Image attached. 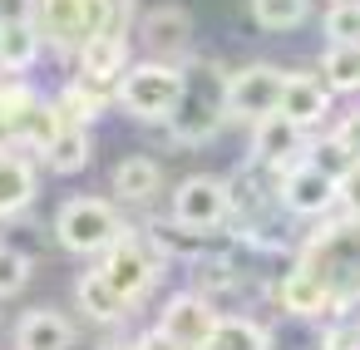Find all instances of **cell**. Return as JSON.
Listing matches in <instances>:
<instances>
[{
    "label": "cell",
    "instance_id": "cell-1",
    "mask_svg": "<svg viewBox=\"0 0 360 350\" xmlns=\"http://www.w3.org/2000/svg\"><path fill=\"white\" fill-rule=\"evenodd\" d=\"M296 266H306L335 296V311L360 306V217H330V222H321L301 242Z\"/></svg>",
    "mask_w": 360,
    "mask_h": 350
},
{
    "label": "cell",
    "instance_id": "cell-2",
    "mask_svg": "<svg viewBox=\"0 0 360 350\" xmlns=\"http://www.w3.org/2000/svg\"><path fill=\"white\" fill-rule=\"evenodd\" d=\"M227 70L212 65V60H193L183 65V99H178V114L168 119V134L173 143L183 148H202L222 134V124L232 119L227 109Z\"/></svg>",
    "mask_w": 360,
    "mask_h": 350
},
{
    "label": "cell",
    "instance_id": "cell-3",
    "mask_svg": "<svg viewBox=\"0 0 360 350\" xmlns=\"http://www.w3.org/2000/svg\"><path fill=\"white\" fill-rule=\"evenodd\" d=\"M178 99H183V65L143 60V65H129V74L119 79V109L129 119L168 124L178 114Z\"/></svg>",
    "mask_w": 360,
    "mask_h": 350
},
{
    "label": "cell",
    "instance_id": "cell-4",
    "mask_svg": "<svg viewBox=\"0 0 360 350\" xmlns=\"http://www.w3.org/2000/svg\"><path fill=\"white\" fill-rule=\"evenodd\" d=\"M55 237L75 257H94V252L104 257L124 237V222H119L114 202H104V197H70L55 217Z\"/></svg>",
    "mask_w": 360,
    "mask_h": 350
},
{
    "label": "cell",
    "instance_id": "cell-5",
    "mask_svg": "<svg viewBox=\"0 0 360 350\" xmlns=\"http://www.w3.org/2000/svg\"><path fill=\"white\" fill-rule=\"evenodd\" d=\"M281 94H286V70L276 65H247L227 79V109L232 119H247V124L281 114Z\"/></svg>",
    "mask_w": 360,
    "mask_h": 350
},
{
    "label": "cell",
    "instance_id": "cell-6",
    "mask_svg": "<svg viewBox=\"0 0 360 350\" xmlns=\"http://www.w3.org/2000/svg\"><path fill=\"white\" fill-rule=\"evenodd\" d=\"M227 217H232V188H227L222 178L198 173V178L178 183V193H173V222H178V227L207 237V232H217Z\"/></svg>",
    "mask_w": 360,
    "mask_h": 350
},
{
    "label": "cell",
    "instance_id": "cell-7",
    "mask_svg": "<svg viewBox=\"0 0 360 350\" xmlns=\"http://www.w3.org/2000/svg\"><path fill=\"white\" fill-rule=\"evenodd\" d=\"M99 271L109 276V286L129 301V306H139L148 291H153V281H158V257L148 252V242L143 237H134V232H124L109 252H104V261H99Z\"/></svg>",
    "mask_w": 360,
    "mask_h": 350
},
{
    "label": "cell",
    "instance_id": "cell-8",
    "mask_svg": "<svg viewBox=\"0 0 360 350\" xmlns=\"http://www.w3.org/2000/svg\"><path fill=\"white\" fill-rule=\"evenodd\" d=\"M276 202L291 212V217H326L335 202H340V183L326 178L321 168H311L306 158L281 168L276 173Z\"/></svg>",
    "mask_w": 360,
    "mask_h": 350
},
{
    "label": "cell",
    "instance_id": "cell-9",
    "mask_svg": "<svg viewBox=\"0 0 360 350\" xmlns=\"http://www.w3.org/2000/svg\"><path fill=\"white\" fill-rule=\"evenodd\" d=\"M217 311H212V301L207 296H198V291H183V296H168L163 301V311H158V330L178 345V350H202L207 345V335L217 330Z\"/></svg>",
    "mask_w": 360,
    "mask_h": 350
},
{
    "label": "cell",
    "instance_id": "cell-10",
    "mask_svg": "<svg viewBox=\"0 0 360 350\" xmlns=\"http://www.w3.org/2000/svg\"><path fill=\"white\" fill-rule=\"evenodd\" d=\"M139 35H143V45H148L153 60H163V65H183V55L193 50V15H188L183 6H158V11L143 15Z\"/></svg>",
    "mask_w": 360,
    "mask_h": 350
},
{
    "label": "cell",
    "instance_id": "cell-11",
    "mask_svg": "<svg viewBox=\"0 0 360 350\" xmlns=\"http://www.w3.org/2000/svg\"><path fill=\"white\" fill-rule=\"evenodd\" d=\"M40 35L50 50L60 55H79L89 40V15H84V0H40V15H35Z\"/></svg>",
    "mask_w": 360,
    "mask_h": 350
},
{
    "label": "cell",
    "instance_id": "cell-12",
    "mask_svg": "<svg viewBox=\"0 0 360 350\" xmlns=\"http://www.w3.org/2000/svg\"><path fill=\"white\" fill-rule=\"evenodd\" d=\"M252 158H257L262 168H271V173L301 163V158H306V153H301V129H296L291 119H281V114L252 124Z\"/></svg>",
    "mask_w": 360,
    "mask_h": 350
},
{
    "label": "cell",
    "instance_id": "cell-13",
    "mask_svg": "<svg viewBox=\"0 0 360 350\" xmlns=\"http://www.w3.org/2000/svg\"><path fill=\"white\" fill-rule=\"evenodd\" d=\"M330 109V84L321 74H286V94H281V119H291L296 129L321 124Z\"/></svg>",
    "mask_w": 360,
    "mask_h": 350
},
{
    "label": "cell",
    "instance_id": "cell-14",
    "mask_svg": "<svg viewBox=\"0 0 360 350\" xmlns=\"http://www.w3.org/2000/svg\"><path fill=\"white\" fill-rule=\"evenodd\" d=\"M79 74L94 84H114L129 74V35H94L79 50Z\"/></svg>",
    "mask_w": 360,
    "mask_h": 350
},
{
    "label": "cell",
    "instance_id": "cell-15",
    "mask_svg": "<svg viewBox=\"0 0 360 350\" xmlns=\"http://www.w3.org/2000/svg\"><path fill=\"white\" fill-rule=\"evenodd\" d=\"M15 350H75V325L50 306L25 311L15 325Z\"/></svg>",
    "mask_w": 360,
    "mask_h": 350
},
{
    "label": "cell",
    "instance_id": "cell-16",
    "mask_svg": "<svg viewBox=\"0 0 360 350\" xmlns=\"http://www.w3.org/2000/svg\"><path fill=\"white\" fill-rule=\"evenodd\" d=\"M276 301H281V311H291V316H326V311H335V296H330L306 266H291V271L281 276Z\"/></svg>",
    "mask_w": 360,
    "mask_h": 350
},
{
    "label": "cell",
    "instance_id": "cell-17",
    "mask_svg": "<svg viewBox=\"0 0 360 350\" xmlns=\"http://www.w3.org/2000/svg\"><path fill=\"white\" fill-rule=\"evenodd\" d=\"M35 109H40V94L30 84H0V153L25 143V129H30Z\"/></svg>",
    "mask_w": 360,
    "mask_h": 350
},
{
    "label": "cell",
    "instance_id": "cell-18",
    "mask_svg": "<svg viewBox=\"0 0 360 350\" xmlns=\"http://www.w3.org/2000/svg\"><path fill=\"white\" fill-rule=\"evenodd\" d=\"M158 188H163V168H158L153 158H143V153H129V158L114 168V193H119L124 202H153Z\"/></svg>",
    "mask_w": 360,
    "mask_h": 350
},
{
    "label": "cell",
    "instance_id": "cell-19",
    "mask_svg": "<svg viewBox=\"0 0 360 350\" xmlns=\"http://www.w3.org/2000/svg\"><path fill=\"white\" fill-rule=\"evenodd\" d=\"M35 202V168L20 153H0V217H15Z\"/></svg>",
    "mask_w": 360,
    "mask_h": 350
},
{
    "label": "cell",
    "instance_id": "cell-20",
    "mask_svg": "<svg viewBox=\"0 0 360 350\" xmlns=\"http://www.w3.org/2000/svg\"><path fill=\"white\" fill-rule=\"evenodd\" d=\"M75 296H79V311L89 316V320H124L129 316V301L109 286V276L104 271H84L79 276V286H75Z\"/></svg>",
    "mask_w": 360,
    "mask_h": 350
},
{
    "label": "cell",
    "instance_id": "cell-21",
    "mask_svg": "<svg viewBox=\"0 0 360 350\" xmlns=\"http://www.w3.org/2000/svg\"><path fill=\"white\" fill-rule=\"evenodd\" d=\"M89 153H94V138H89V129L84 124H65L60 129V138L40 153L55 173H79L84 163H89Z\"/></svg>",
    "mask_w": 360,
    "mask_h": 350
},
{
    "label": "cell",
    "instance_id": "cell-22",
    "mask_svg": "<svg viewBox=\"0 0 360 350\" xmlns=\"http://www.w3.org/2000/svg\"><path fill=\"white\" fill-rule=\"evenodd\" d=\"M40 50H45L40 25H6V30H0V65H6V74L30 70L40 60Z\"/></svg>",
    "mask_w": 360,
    "mask_h": 350
},
{
    "label": "cell",
    "instance_id": "cell-23",
    "mask_svg": "<svg viewBox=\"0 0 360 350\" xmlns=\"http://www.w3.org/2000/svg\"><path fill=\"white\" fill-rule=\"evenodd\" d=\"M202 350H271V335H266V325H257L247 316H222Z\"/></svg>",
    "mask_w": 360,
    "mask_h": 350
},
{
    "label": "cell",
    "instance_id": "cell-24",
    "mask_svg": "<svg viewBox=\"0 0 360 350\" xmlns=\"http://www.w3.org/2000/svg\"><path fill=\"white\" fill-rule=\"evenodd\" d=\"M321 79L330 84V94H355L360 89V45H326Z\"/></svg>",
    "mask_w": 360,
    "mask_h": 350
},
{
    "label": "cell",
    "instance_id": "cell-25",
    "mask_svg": "<svg viewBox=\"0 0 360 350\" xmlns=\"http://www.w3.org/2000/svg\"><path fill=\"white\" fill-rule=\"evenodd\" d=\"M311 11V0H252V20L262 30H291Z\"/></svg>",
    "mask_w": 360,
    "mask_h": 350
},
{
    "label": "cell",
    "instance_id": "cell-26",
    "mask_svg": "<svg viewBox=\"0 0 360 350\" xmlns=\"http://www.w3.org/2000/svg\"><path fill=\"white\" fill-rule=\"evenodd\" d=\"M306 163H311V168H321L326 178H335V183H340V178H345V173H350L360 158H355V153H350V148H345V143L330 134V138H321V143L306 153Z\"/></svg>",
    "mask_w": 360,
    "mask_h": 350
},
{
    "label": "cell",
    "instance_id": "cell-27",
    "mask_svg": "<svg viewBox=\"0 0 360 350\" xmlns=\"http://www.w3.org/2000/svg\"><path fill=\"white\" fill-rule=\"evenodd\" d=\"M193 281H198V296H217V291H232L237 286V271H232L227 257H198Z\"/></svg>",
    "mask_w": 360,
    "mask_h": 350
},
{
    "label": "cell",
    "instance_id": "cell-28",
    "mask_svg": "<svg viewBox=\"0 0 360 350\" xmlns=\"http://www.w3.org/2000/svg\"><path fill=\"white\" fill-rule=\"evenodd\" d=\"M30 281V257L15 247H0V296H15Z\"/></svg>",
    "mask_w": 360,
    "mask_h": 350
},
{
    "label": "cell",
    "instance_id": "cell-29",
    "mask_svg": "<svg viewBox=\"0 0 360 350\" xmlns=\"http://www.w3.org/2000/svg\"><path fill=\"white\" fill-rule=\"evenodd\" d=\"M40 0H0V30L6 25H35Z\"/></svg>",
    "mask_w": 360,
    "mask_h": 350
},
{
    "label": "cell",
    "instance_id": "cell-30",
    "mask_svg": "<svg viewBox=\"0 0 360 350\" xmlns=\"http://www.w3.org/2000/svg\"><path fill=\"white\" fill-rule=\"evenodd\" d=\"M326 350H360V320H340L326 330Z\"/></svg>",
    "mask_w": 360,
    "mask_h": 350
},
{
    "label": "cell",
    "instance_id": "cell-31",
    "mask_svg": "<svg viewBox=\"0 0 360 350\" xmlns=\"http://www.w3.org/2000/svg\"><path fill=\"white\" fill-rule=\"evenodd\" d=\"M340 207H345V217H360V163L340 178Z\"/></svg>",
    "mask_w": 360,
    "mask_h": 350
},
{
    "label": "cell",
    "instance_id": "cell-32",
    "mask_svg": "<svg viewBox=\"0 0 360 350\" xmlns=\"http://www.w3.org/2000/svg\"><path fill=\"white\" fill-rule=\"evenodd\" d=\"M335 138H340V143H345V148H350V153L360 158V109H350V114L340 119V129H335Z\"/></svg>",
    "mask_w": 360,
    "mask_h": 350
},
{
    "label": "cell",
    "instance_id": "cell-33",
    "mask_svg": "<svg viewBox=\"0 0 360 350\" xmlns=\"http://www.w3.org/2000/svg\"><path fill=\"white\" fill-rule=\"evenodd\" d=\"M139 350H178V345H173V340L153 325V330H143V335H139Z\"/></svg>",
    "mask_w": 360,
    "mask_h": 350
},
{
    "label": "cell",
    "instance_id": "cell-34",
    "mask_svg": "<svg viewBox=\"0 0 360 350\" xmlns=\"http://www.w3.org/2000/svg\"><path fill=\"white\" fill-rule=\"evenodd\" d=\"M99 350H139V340H109V345H99Z\"/></svg>",
    "mask_w": 360,
    "mask_h": 350
},
{
    "label": "cell",
    "instance_id": "cell-35",
    "mask_svg": "<svg viewBox=\"0 0 360 350\" xmlns=\"http://www.w3.org/2000/svg\"><path fill=\"white\" fill-rule=\"evenodd\" d=\"M0 79H6V65H0Z\"/></svg>",
    "mask_w": 360,
    "mask_h": 350
}]
</instances>
